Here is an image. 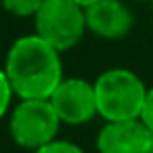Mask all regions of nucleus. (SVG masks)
I'll return each mask as SVG.
<instances>
[{
    "label": "nucleus",
    "instance_id": "f257e3e1",
    "mask_svg": "<svg viewBox=\"0 0 153 153\" xmlns=\"http://www.w3.org/2000/svg\"><path fill=\"white\" fill-rule=\"evenodd\" d=\"M2 67L19 101L51 99L65 78L61 53L38 34L17 38L11 44Z\"/></svg>",
    "mask_w": 153,
    "mask_h": 153
},
{
    "label": "nucleus",
    "instance_id": "f03ea898",
    "mask_svg": "<svg viewBox=\"0 0 153 153\" xmlns=\"http://www.w3.org/2000/svg\"><path fill=\"white\" fill-rule=\"evenodd\" d=\"M147 92V84L126 67H111L103 71L94 80L99 117L105 122L140 120Z\"/></svg>",
    "mask_w": 153,
    "mask_h": 153
},
{
    "label": "nucleus",
    "instance_id": "7ed1b4c3",
    "mask_svg": "<svg viewBox=\"0 0 153 153\" xmlns=\"http://www.w3.org/2000/svg\"><path fill=\"white\" fill-rule=\"evenodd\" d=\"M61 120L48 99H23L9 113V132L15 145L36 151L57 140Z\"/></svg>",
    "mask_w": 153,
    "mask_h": 153
},
{
    "label": "nucleus",
    "instance_id": "20e7f679",
    "mask_svg": "<svg viewBox=\"0 0 153 153\" xmlns=\"http://www.w3.org/2000/svg\"><path fill=\"white\" fill-rule=\"evenodd\" d=\"M34 34L53 44L59 53H65L88 32L86 9L74 0H44L34 17Z\"/></svg>",
    "mask_w": 153,
    "mask_h": 153
},
{
    "label": "nucleus",
    "instance_id": "39448f33",
    "mask_svg": "<svg viewBox=\"0 0 153 153\" xmlns=\"http://www.w3.org/2000/svg\"><path fill=\"white\" fill-rule=\"evenodd\" d=\"M48 101L55 107L61 124L67 126H82L99 115L94 82L84 78H63Z\"/></svg>",
    "mask_w": 153,
    "mask_h": 153
},
{
    "label": "nucleus",
    "instance_id": "423d86ee",
    "mask_svg": "<svg viewBox=\"0 0 153 153\" xmlns=\"http://www.w3.org/2000/svg\"><path fill=\"white\" fill-rule=\"evenodd\" d=\"M153 132L140 120L105 122L97 134L99 153H151Z\"/></svg>",
    "mask_w": 153,
    "mask_h": 153
},
{
    "label": "nucleus",
    "instance_id": "0eeeda50",
    "mask_svg": "<svg viewBox=\"0 0 153 153\" xmlns=\"http://www.w3.org/2000/svg\"><path fill=\"white\" fill-rule=\"evenodd\" d=\"M134 15L122 0H97L86 7V27L103 40H122L130 34Z\"/></svg>",
    "mask_w": 153,
    "mask_h": 153
},
{
    "label": "nucleus",
    "instance_id": "6e6552de",
    "mask_svg": "<svg viewBox=\"0 0 153 153\" xmlns=\"http://www.w3.org/2000/svg\"><path fill=\"white\" fill-rule=\"evenodd\" d=\"M44 0H0L2 9L13 17H36Z\"/></svg>",
    "mask_w": 153,
    "mask_h": 153
},
{
    "label": "nucleus",
    "instance_id": "1a4fd4ad",
    "mask_svg": "<svg viewBox=\"0 0 153 153\" xmlns=\"http://www.w3.org/2000/svg\"><path fill=\"white\" fill-rule=\"evenodd\" d=\"M13 88H11V82L7 78V71L4 67H0V120L7 117L11 113V105H13Z\"/></svg>",
    "mask_w": 153,
    "mask_h": 153
},
{
    "label": "nucleus",
    "instance_id": "9d476101",
    "mask_svg": "<svg viewBox=\"0 0 153 153\" xmlns=\"http://www.w3.org/2000/svg\"><path fill=\"white\" fill-rule=\"evenodd\" d=\"M32 153H86V151L76 143L57 138V140H53V143H48V145H44V147H40V149H36Z\"/></svg>",
    "mask_w": 153,
    "mask_h": 153
},
{
    "label": "nucleus",
    "instance_id": "9b49d317",
    "mask_svg": "<svg viewBox=\"0 0 153 153\" xmlns=\"http://www.w3.org/2000/svg\"><path fill=\"white\" fill-rule=\"evenodd\" d=\"M140 122L153 132V86L149 88L147 92V99H145V107H143V113H140Z\"/></svg>",
    "mask_w": 153,
    "mask_h": 153
},
{
    "label": "nucleus",
    "instance_id": "f8f14e48",
    "mask_svg": "<svg viewBox=\"0 0 153 153\" xmlns=\"http://www.w3.org/2000/svg\"><path fill=\"white\" fill-rule=\"evenodd\" d=\"M74 2H78L80 7H84V9H86V7H90V4H94V2H97V0H74Z\"/></svg>",
    "mask_w": 153,
    "mask_h": 153
},
{
    "label": "nucleus",
    "instance_id": "ddd939ff",
    "mask_svg": "<svg viewBox=\"0 0 153 153\" xmlns=\"http://www.w3.org/2000/svg\"><path fill=\"white\" fill-rule=\"evenodd\" d=\"M138 2H153V0H138Z\"/></svg>",
    "mask_w": 153,
    "mask_h": 153
}]
</instances>
